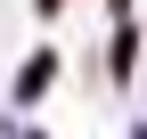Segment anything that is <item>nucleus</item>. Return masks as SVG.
<instances>
[{
	"label": "nucleus",
	"mask_w": 147,
	"mask_h": 139,
	"mask_svg": "<svg viewBox=\"0 0 147 139\" xmlns=\"http://www.w3.org/2000/svg\"><path fill=\"white\" fill-rule=\"evenodd\" d=\"M41 90H49V57H33L25 74H16V98H41Z\"/></svg>",
	"instance_id": "f257e3e1"
}]
</instances>
